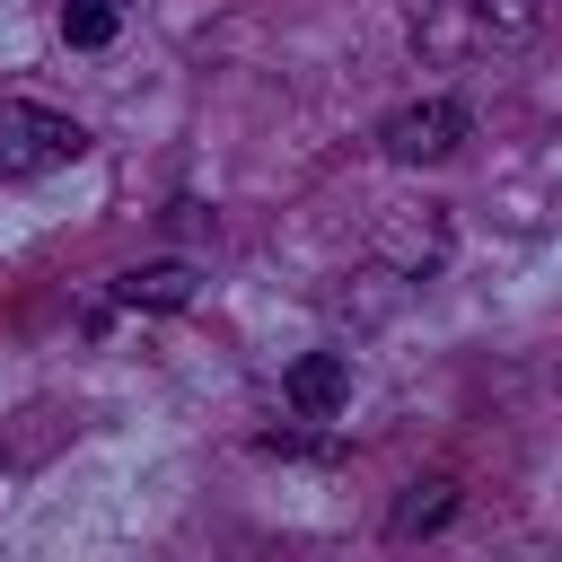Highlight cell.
Masks as SVG:
<instances>
[{
  "label": "cell",
  "mask_w": 562,
  "mask_h": 562,
  "mask_svg": "<svg viewBox=\"0 0 562 562\" xmlns=\"http://www.w3.org/2000/svg\"><path fill=\"white\" fill-rule=\"evenodd\" d=\"M404 35L430 70H483L544 35V0H413Z\"/></svg>",
  "instance_id": "obj_1"
},
{
  "label": "cell",
  "mask_w": 562,
  "mask_h": 562,
  "mask_svg": "<svg viewBox=\"0 0 562 562\" xmlns=\"http://www.w3.org/2000/svg\"><path fill=\"white\" fill-rule=\"evenodd\" d=\"M70 158H88V123H70L53 105H26V97L0 105V184H35Z\"/></svg>",
  "instance_id": "obj_2"
},
{
  "label": "cell",
  "mask_w": 562,
  "mask_h": 562,
  "mask_svg": "<svg viewBox=\"0 0 562 562\" xmlns=\"http://www.w3.org/2000/svg\"><path fill=\"white\" fill-rule=\"evenodd\" d=\"M474 140V105L465 97H422V105H395L386 123H378V149L395 158V167H439V158H457Z\"/></svg>",
  "instance_id": "obj_3"
},
{
  "label": "cell",
  "mask_w": 562,
  "mask_h": 562,
  "mask_svg": "<svg viewBox=\"0 0 562 562\" xmlns=\"http://www.w3.org/2000/svg\"><path fill=\"white\" fill-rule=\"evenodd\" d=\"M281 395H290L299 422H334V413L351 404V360H342V351H299L290 378H281Z\"/></svg>",
  "instance_id": "obj_4"
},
{
  "label": "cell",
  "mask_w": 562,
  "mask_h": 562,
  "mask_svg": "<svg viewBox=\"0 0 562 562\" xmlns=\"http://www.w3.org/2000/svg\"><path fill=\"white\" fill-rule=\"evenodd\" d=\"M114 299H123V307H149V316H176V307L202 299V272H193L184 255H167V263H132V272L114 281Z\"/></svg>",
  "instance_id": "obj_5"
},
{
  "label": "cell",
  "mask_w": 562,
  "mask_h": 562,
  "mask_svg": "<svg viewBox=\"0 0 562 562\" xmlns=\"http://www.w3.org/2000/svg\"><path fill=\"white\" fill-rule=\"evenodd\" d=\"M448 518H457V474H413L395 492V509H386V536L413 544V536H439Z\"/></svg>",
  "instance_id": "obj_6"
},
{
  "label": "cell",
  "mask_w": 562,
  "mask_h": 562,
  "mask_svg": "<svg viewBox=\"0 0 562 562\" xmlns=\"http://www.w3.org/2000/svg\"><path fill=\"white\" fill-rule=\"evenodd\" d=\"M53 26L70 53H105L123 35V0H53Z\"/></svg>",
  "instance_id": "obj_7"
},
{
  "label": "cell",
  "mask_w": 562,
  "mask_h": 562,
  "mask_svg": "<svg viewBox=\"0 0 562 562\" xmlns=\"http://www.w3.org/2000/svg\"><path fill=\"white\" fill-rule=\"evenodd\" d=\"M255 448H263V457H299V465H334V457H342L334 430H263Z\"/></svg>",
  "instance_id": "obj_8"
}]
</instances>
